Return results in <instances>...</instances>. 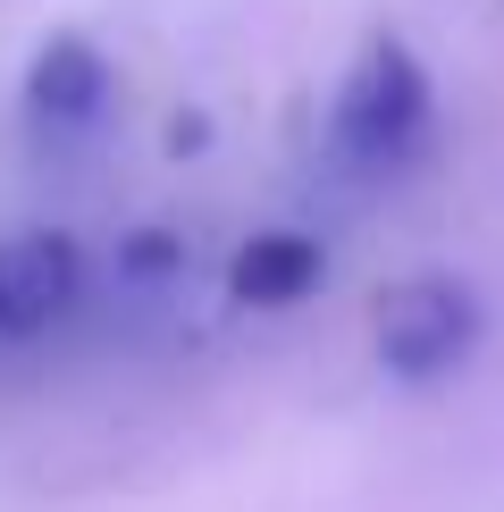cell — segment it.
<instances>
[{
  "instance_id": "6da1fadb",
  "label": "cell",
  "mask_w": 504,
  "mask_h": 512,
  "mask_svg": "<svg viewBox=\"0 0 504 512\" xmlns=\"http://www.w3.org/2000/svg\"><path fill=\"white\" fill-rule=\"evenodd\" d=\"M429 68L404 51L395 34L362 42V59L345 68L336 84V110H328V143L345 168H362V177H387V168H404L420 152V135H429Z\"/></svg>"
},
{
  "instance_id": "7a4b0ae2",
  "label": "cell",
  "mask_w": 504,
  "mask_h": 512,
  "mask_svg": "<svg viewBox=\"0 0 504 512\" xmlns=\"http://www.w3.org/2000/svg\"><path fill=\"white\" fill-rule=\"evenodd\" d=\"M479 328H488V311H479V294L462 277H404L370 311V353L387 378L429 387V378H446L479 353Z\"/></svg>"
},
{
  "instance_id": "3957f363",
  "label": "cell",
  "mask_w": 504,
  "mask_h": 512,
  "mask_svg": "<svg viewBox=\"0 0 504 512\" xmlns=\"http://www.w3.org/2000/svg\"><path fill=\"white\" fill-rule=\"evenodd\" d=\"M84 286V252L59 227H26L0 244V336H42L51 319L76 311Z\"/></svg>"
},
{
  "instance_id": "277c9868",
  "label": "cell",
  "mask_w": 504,
  "mask_h": 512,
  "mask_svg": "<svg viewBox=\"0 0 504 512\" xmlns=\"http://www.w3.org/2000/svg\"><path fill=\"white\" fill-rule=\"evenodd\" d=\"M110 59H101V42H84V34H51L34 51V68H26V110L42 126H93L101 110H110Z\"/></svg>"
},
{
  "instance_id": "5b68a950",
  "label": "cell",
  "mask_w": 504,
  "mask_h": 512,
  "mask_svg": "<svg viewBox=\"0 0 504 512\" xmlns=\"http://www.w3.org/2000/svg\"><path fill=\"white\" fill-rule=\"evenodd\" d=\"M320 277H328V252L320 244L294 236V227H269V236H252L236 261H227V294L252 303V311H286V303H303Z\"/></svg>"
},
{
  "instance_id": "8992f818",
  "label": "cell",
  "mask_w": 504,
  "mask_h": 512,
  "mask_svg": "<svg viewBox=\"0 0 504 512\" xmlns=\"http://www.w3.org/2000/svg\"><path fill=\"white\" fill-rule=\"evenodd\" d=\"M126 269H135V277H160V269H177V244H168V236H135Z\"/></svg>"
}]
</instances>
